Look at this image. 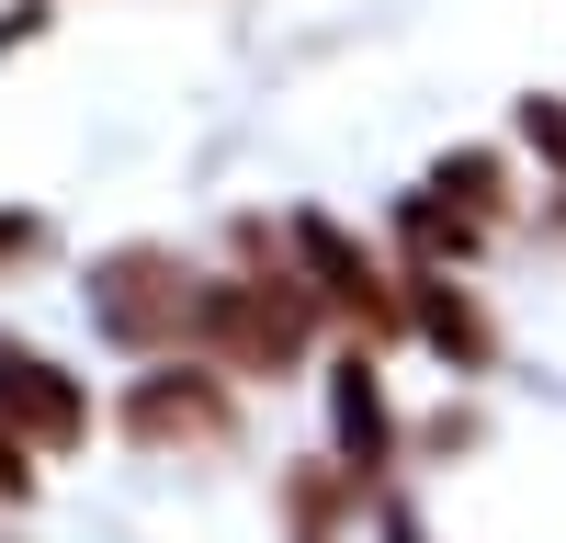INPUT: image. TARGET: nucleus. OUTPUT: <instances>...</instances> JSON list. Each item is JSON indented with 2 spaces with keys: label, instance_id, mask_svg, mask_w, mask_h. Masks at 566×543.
<instances>
[{
  "label": "nucleus",
  "instance_id": "nucleus-1",
  "mask_svg": "<svg viewBox=\"0 0 566 543\" xmlns=\"http://www.w3.org/2000/svg\"><path fill=\"white\" fill-rule=\"evenodd\" d=\"M306 317H317V295H306V284L227 272V284H205V317H193V329L216 340V362H239V374H283V362L306 351Z\"/></svg>",
  "mask_w": 566,
  "mask_h": 543
},
{
  "label": "nucleus",
  "instance_id": "nucleus-2",
  "mask_svg": "<svg viewBox=\"0 0 566 543\" xmlns=\"http://www.w3.org/2000/svg\"><path fill=\"white\" fill-rule=\"evenodd\" d=\"M91 317H103L114 340H170V329L205 317V284L170 249H114L103 272H91Z\"/></svg>",
  "mask_w": 566,
  "mask_h": 543
},
{
  "label": "nucleus",
  "instance_id": "nucleus-3",
  "mask_svg": "<svg viewBox=\"0 0 566 543\" xmlns=\"http://www.w3.org/2000/svg\"><path fill=\"white\" fill-rule=\"evenodd\" d=\"M0 430H12L23 453H69L80 430H91V407H80V385L45 362L34 340H0Z\"/></svg>",
  "mask_w": 566,
  "mask_h": 543
},
{
  "label": "nucleus",
  "instance_id": "nucleus-4",
  "mask_svg": "<svg viewBox=\"0 0 566 543\" xmlns=\"http://www.w3.org/2000/svg\"><path fill=\"white\" fill-rule=\"evenodd\" d=\"M295 249H306V272L328 284V306H352L363 329H408V295H397V284H386V272H374L328 215H295Z\"/></svg>",
  "mask_w": 566,
  "mask_h": 543
},
{
  "label": "nucleus",
  "instance_id": "nucleus-5",
  "mask_svg": "<svg viewBox=\"0 0 566 543\" xmlns=\"http://www.w3.org/2000/svg\"><path fill=\"white\" fill-rule=\"evenodd\" d=\"M125 430L136 441H227V396H216V374H148L125 396Z\"/></svg>",
  "mask_w": 566,
  "mask_h": 543
},
{
  "label": "nucleus",
  "instance_id": "nucleus-6",
  "mask_svg": "<svg viewBox=\"0 0 566 543\" xmlns=\"http://www.w3.org/2000/svg\"><path fill=\"white\" fill-rule=\"evenodd\" d=\"M408 329L431 340L442 362H464V374H488V317L464 306V295L442 284V272H419V284H408Z\"/></svg>",
  "mask_w": 566,
  "mask_h": 543
},
{
  "label": "nucleus",
  "instance_id": "nucleus-7",
  "mask_svg": "<svg viewBox=\"0 0 566 543\" xmlns=\"http://www.w3.org/2000/svg\"><path fill=\"white\" fill-rule=\"evenodd\" d=\"M328 430H340V465L352 476H374L386 465V396H374V362H340V374H328Z\"/></svg>",
  "mask_w": 566,
  "mask_h": 543
},
{
  "label": "nucleus",
  "instance_id": "nucleus-8",
  "mask_svg": "<svg viewBox=\"0 0 566 543\" xmlns=\"http://www.w3.org/2000/svg\"><path fill=\"white\" fill-rule=\"evenodd\" d=\"M499 181H510V170H499V148H453V159H431V193H442L453 215H476V226L499 215Z\"/></svg>",
  "mask_w": 566,
  "mask_h": 543
},
{
  "label": "nucleus",
  "instance_id": "nucleus-9",
  "mask_svg": "<svg viewBox=\"0 0 566 543\" xmlns=\"http://www.w3.org/2000/svg\"><path fill=\"white\" fill-rule=\"evenodd\" d=\"M408 249H431V260H453V249H476V215H453L442 193H419V204H408Z\"/></svg>",
  "mask_w": 566,
  "mask_h": 543
},
{
  "label": "nucleus",
  "instance_id": "nucleus-10",
  "mask_svg": "<svg viewBox=\"0 0 566 543\" xmlns=\"http://www.w3.org/2000/svg\"><path fill=\"white\" fill-rule=\"evenodd\" d=\"M522 136H533L555 170H566V103H522Z\"/></svg>",
  "mask_w": 566,
  "mask_h": 543
},
{
  "label": "nucleus",
  "instance_id": "nucleus-11",
  "mask_svg": "<svg viewBox=\"0 0 566 543\" xmlns=\"http://www.w3.org/2000/svg\"><path fill=\"white\" fill-rule=\"evenodd\" d=\"M23 487H34V465H23V441L0 430V498H23Z\"/></svg>",
  "mask_w": 566,
  "mask_h": 543
},
{
  "label": "nucleus",
  "instance_id": "nucleus-12",
  "mask_svg": "<svg viewBox=\"0 0 566 543\" xmlns=\"http://www.w3.org/2000/svg\"><path fill=\"white\" fill-rule=\"evenodd\" d=\"M0 249H45V226L34 215H0Z\"/></svg>",
  "mask_w": 566,
  "mask_h": 543
}]
</instances>
